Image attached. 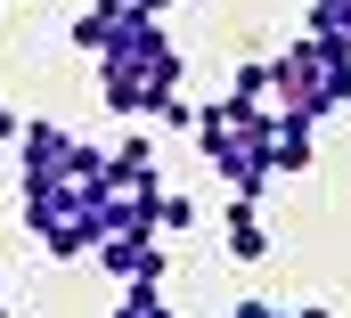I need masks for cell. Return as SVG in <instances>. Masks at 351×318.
Here are the masks:
<instances>
[{"label": "cell", "instance_id": "8", "mask_svg": "<svg viewBox=\"0 0 351 318\" xmlns=\"http://www.w3.org/2000/svg\"><path fill=\"white\" fill-rule=\"evenodd\" d=\"M204 212H196V196H164V229H196Z\"/></svg>", "mask_w": 351, "mask_h": 318}, {"label": "cell", "instance_id": "2", "mask_svg": "<svg viewBox=\"0 0 351 318\" xmlns=\"http://www.w3.org/2000/svg\"><path fill=\"white\" fill-rule=\"evenodd\" d=\"M269 221H262V196H229V212H221V253H229V261H245V269H254V261H269Z\"/></svg>", "mask_w": 351, "mask_h": 318}, {"label": "cell", "instance_id": "9", "mask_svg": "<svg viewBox=\"0 0 351 318\" xmlns=\"http://www.w3.org/2000/svg\"><path fill=\"white\" fill-rule=\"evenodd\" d=\"M229 318H278V302H269V294H245V302H237Z\"/></svg>", "mask_w": 351, "mask_h": 318}, {"label": "cell", "instance_id": "10", "mask_svg": "<svg viewBox=\"0 0 351 318\" xmlns=\"http://www.w3.org/2000/svg\"><path fill=\"white\" fill-rule=\"evenodd\" d=\"M16 131H25V114H16V106H0V147H16Z\"/></svg>", "mask_w": 351, "mask_h": 318}, {"label": "cell", "instance_id": "12", "mask_svg": "<svg viewBox=\"0 0 351 318\" xmlns=\"http://www.w3.org/2000/svg\"><path fill=\"white\" fill-rule=\"evenodd\" d=\"M0 318H8V286H0Z\"/></svg>", "mask_w": 351, "mask_h": 318}, {"label": "cell", "instance_id": "5", "mask_svg": "<svg viewBox=\"0 0 351 318\" xmlns=\"http://www.w3.org/2000/svg\"><path fill=\"white\" fill-rule=\"evenodd\" d=\"M114 8H123V0H82V8H74V25H66V41L98 58V49L114 41Z\"/></svg>", "mask_w": 351, "mask_h": 318}, {"label": "cell", "instance_id": "7", "mask_svg": "<svg viewBox=\"0 0 351 318\" xmlns=\"http://www.w3.org/2000/svg\"><path fill=\"white\" fill-rule=\"evenodd\" d=\"M311 33H335V41H351V0H311Z\"/></svg>", "mask_w": 351, "mask_h": 318}, {"label": "cell", "instance_id": "1", "mask_svg": "<svg viewBox=\"0 0 351 318\" xmlns=\"http://www.w3.org/2000/svg\"><path fill=\"white\" fill-rule=\"evenodd\" d=\"M98 269L114 278V286H164V245L156 237H98Z\"/></svg>", "mask_w": 351, "mask_h": 318}, {"label": "cell", "instance_id": "3", "mask_svg": "<svg viewBox=\"0 0 351 318\" xmlns=\"http://www.w3.org/2000/svg\"><path fill=\"white\" fill-rule=\"evenodd\" d=\"M269 156H278V180L311 171V163H319V123H311V114H286V106H269Z\"/></svg>", "mask_w": 351, "mask_h": 318}, {"label": "cell", "instance_id": "4", "mask_svg": "<svg viewBox=\"0 0 351 318\" xmlns=\"http://www.w3.org/2000/svg\"><path fill=\"white\" fill-rule=\"evenodd\" d=\"M106 180H114V188H164V156H156V139H147V131L114 139V147H106Z\"/></svg>", "mask_w": 351, "mask_h": 318}, {"label": "cell", "instance_id": "11", "mask_svg": "<svg viewBox=\"0 0 351 318\" xmlns=\"http://www.w3.org/2000/svg\"><path fill=\"white\" fill-rule=\"evenodd\" d=\"M131 8H147V16H164V8H172V0H131Z\"/></svg>", "mask_w": 351, "mask_h": 318}, {"label": "cell", "instance_id": "6", "mask_svg": "<svg viewBox=\"0 0 351 318\" xmlns=\"http://www.w3.org/2000/svg\"><path fill=\"white\" fill-rule=\"evenodd\" d=\"M106 318H180L172 302H164V294H156V286H123V294H114V310Z\"/></svg>", "mask_w": 351, "mask_h": 318}]
</instances>
